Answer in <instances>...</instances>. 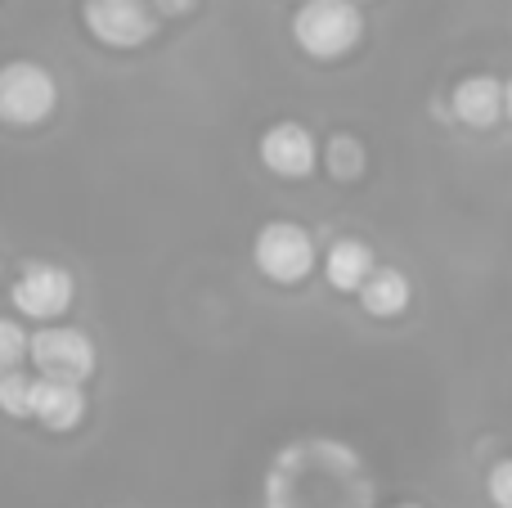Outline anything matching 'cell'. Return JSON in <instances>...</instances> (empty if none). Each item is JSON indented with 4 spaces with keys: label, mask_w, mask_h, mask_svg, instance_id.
Returning a JSON list of instances; mask_svg holds the SVG:
<instances>
[{
    "label": "cell",
    "mask_w": 512,
    "mask_h": 508,
    "mask_svg": "<svg viewBox=\"0 0 512 508\" xmlns=\"http://www.w3.org/2000/svg\"><path fill=\"white\" fill-rule=\"evenodd\" d=\"M27 360L36 365V374L50 383H86L95 374V342L81 329L68 324H45L27 338Z\"/></svg>",
    "instance_id": "obj_3"
},
{
    "label": "cell",
    "mask_w": 512,
    "mask_h": 508,
    "mask_svg": "<svg viewBox=\"0 0 512 508\" xmlns=\"http://www.w3.org/2000/svg\"><path fill=\"white\" fill-rule=\"evenodd\" d=\"M324 275L337 293H360V284L373 275V248L364 239H337L328 248Z\"/></svg>",
    "instance_id": "obj_10"
},
{
    "label": "cell",
    "mask_w": 512,
    "mask_h": 508,
    "mask_svg": "<svg viewBox=\"0 0 512 508\" xmlns=\"http://www.w3.org/2000/svg\"><path fill=\"white\" fill-rule=\"evenodd\" d=\"M9 297H14L18 315H27V320H59L72 306V297H77V284H72V275L63 266L32 261V266H23V275L14 279Z\"/></svg>",
    "instance_id": "obj_6"
},
{
    "label": "cell",
    "mask_w": 512,
    "mask_h": 508,
    "mask_svg": "<svg viewBox=\"0 0 512 508\" xmlns=\"http://www.w3.org/2000/svg\"><path fill=\"white\" fill-rule=\"evenodd\" d=\"M490 500L499 508H512V459H499L490 468Z\"/></svg>",
    "instance_id": "obj_14"
},
{
    "label": "cell",
    "mask_w": 512,
    "mask_h": 508,
    "mask_svg": "<svg viewBox=\"0 0 512 508\" xmlns=\"http://www.w3.org/2000/svg\"><path fill=\"white\" fill-rule=\"evenodd\" d=\"M32 419L50 432H72L86 419V392H81L77 383L32 378Z\"/></svg>",
    "instance_id": "obj_8"
},
{
    "label": "cell",
    "mask_w": 512,
    "mask_h": 508,
    "mask_svg": "<svg viewBox=\"0 0 512 508\" xmlns=\"http://www.w3.org/2000/svg\"><path fill=\"white\" fill-rule=\"evenodd\" d=\"M333 171L337 176H355V171H360V149H355V140H346V135L333 140Z\"/></svg>",
    "instance_id": "obj_15"
},
{
    "label": "cell",
    "mask_w": 512,
    "mask_h": 508,
    "mask_svg": "<svg viewBox=\"0 0 512 508\" xmlns=\"http://www.w3.org/2000/svg\"><path fill=\"white\" fill-rule=\"evenodd\" d=\"M360 306L378 320H391L409 306V279L391 266H373V275L360 284Z\"/></svg>",
    "instance_id": "obj_11"
},
{
    "label": "cell",
    "mask_w": 512,
    "mask_h": 508,
    "mask_svg": "<svg viewBox=\"0 0 512 508\" xmlns=\"http://www.w3.org/2000/svg\"><path fill=\"white\" fill-rule=\"evenodd\" d=\"M261 162L274 176H310L315 171V135L297 122H279L261 135Z\"/></svg>",
    "instance_id": "obj_7"
},
{
    "label": "cell",
    "mask_w": 512,
    "mask_h": 508,
    "mask_svg": "<svg viewBox=\"0 0 512 508\" xmlns=\"http://www.w3.org/2000/svg\"><path fill=\"white\" fill-rule=\"evenodd\" d=\"M252 257L265 279H274V284H297V279H306L310 266H315V243H310V234L301 230V225L274 221L256 234Z\"/></svg>",
    "instance_id": "obj_4"
},
{
    "label": "cell",
    "mask_w": 512,
    "mask_h": 508,
    "mask_svg": "<svg viewBox=\"0 0 512 508\" xmlns=\"http://www.w3.org/2000/svg\"><path fill=\"white\" fill-rule=\"evenodd\" d=\"M59 104L50 68L32 59H14L0 68V122L5 126H41Z\"/></svg>",
    "instance_id": "obj_2"
},
{
    "label": "cell",
    "mask_w": 512,
    "mask_h": 508,
    "mask_svg": "<svg viewBox=\"0 0 512 508\" xmlns=\"http://www.w3.org/2000/svg\"><path fill=\"white\" fill-rule=\"evenodd\" d=\"M454 117L468 122V126H477V131L495 126L499 117H504V86H499L495 77L459 81V90H454Z\"/></svg>",
    "instance_id": "obj_9"
},
{
    "label": "cell",
    "mask_w": 512,
    "mask_h": 508,
    "mask_svg": "<svg viewBox=\"0 0 512 508\" xmlns=\"http://www.w3.org/2000/svg\"><path fill=\"white\" fill-rule=\"evenodd\" d=\"M292 36L310 59H342L364 36V14L355 0H306L292 14Z\"/></svg>",
    "instance_id": "obj_1"
},
{
    "label": "cell",
    "mask_w": 512,
    "mask_h": 508,
    "mask_svg": "<svg viewBox=\"0 0 512 508\" xmlns=\"http://www.w3.org/2000/svg\"><path fill=\"white\" fill-rule=\"evenodd\" d=\"M504 117H512V81L504 86Z\"/></svg>",
    "instance_id": "obj_17"
},
{
    "label": "cell",
    "mask_w": 512,
    "mask_h": 508,
    "mask_svg": "<svg viewBox=\"0 0 512 508\" xmlns=\"http://www.w3.org/2000/svg\"><path fill=\"white\" fill-rule=\"evenodd\" d=\"M86 27L99 45L135 50L153 36L158 14H153L149 0H86Z\"/></svg>",
    "instance_id": "obj_5"
},
{
    "label": "cell",
    "mask_w": 512,
    "mask_h": 508,
    "mask_svg": "<svg viewBox=\"0 0 512 508\" xmlns=\"http://www.w3.org/2000/svg\"><path fill=\"white\" fill-rule=\"evenodd\" d=\"M149 5H153V14H189L198 0H149Z\"/></svg>",
    "instance_id": "obj_16"
},
{
    "label": "cell",
    "mask_w": 512,
    "mask_h": 508,
    "mask_svg": "<svg viewBox=\"0 0 512 508\" xmlns=\"http://www.w3.org/2000/svg\"><path fill=\"white\" fill-rule=\"evenodd\" d=\"M400 508H414V504H400Z\"/></svg>",
    "instance_id": "obj_18"
},
{
    "label": "cell",
    "mask_w": 512,
    "mask_h": 508,
    "mask_svg": "<svg viewBox=\"0 0 512 508\" xmlns=\"http://www.w3.org/2000/svg\"><path fill=\"white\" fill-rule=\"evenodd\" d=\"M23 360H27V333H23V324L0 320V374L18 369Z\"/></svg>",
    "instance_id": "obj_13"
},
{
    "label": "cell",
    "mask_w": 512,
    "mask_h": 508,
    "mask_svg": "<svg viewBox=\"0 0 512 508\" xmlns=\"http://www.w3.org/2000/svg\"><path fill=\"white\" fill-rule=\"evenodd\" d=\"M0 414L9 419H32V378L23 369L0 374Z\"/></svg>",
    "instance_id": "obj_12"
}]
</instances>
